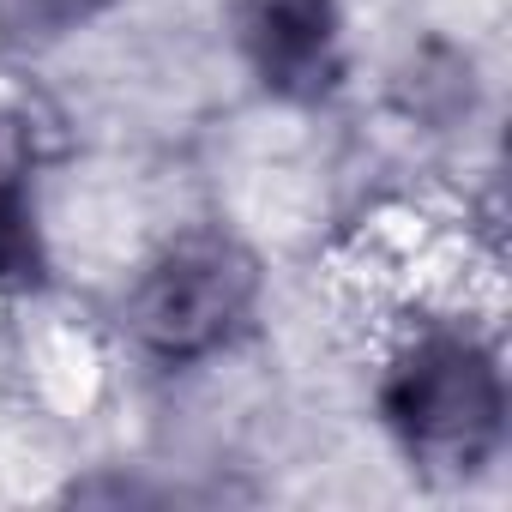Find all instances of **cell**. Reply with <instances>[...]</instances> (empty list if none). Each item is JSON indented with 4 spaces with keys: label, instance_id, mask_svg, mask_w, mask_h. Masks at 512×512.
Instances as JSON below:
<instances>
[{
    "label": "cell",
    "instance_id": "5",
    "mask_svg": "<svg viewBox=\"0 0 512 512\" xmlns=\"http://www.w3.org/2000/svg\"><path fill=\"white\" fill-rule=\"evenodd\" d=\"M7 7L25 19V25H55L67 13H79V0H7Z\"/></svg>",
    "mask_w": 512,
    "mask_h": 512
},
{
    "label": "cell",
    "instance_id": "2",
    "mask_svg": "<svg viewBox=\"0 0 512 512\" xmlns=\"http://www.w3.org/2000/svg\"><path fill=\"white\" fill-rule=\"evenodd\" d=\"M253 302V266L229 241H187L145 278V290L133 296V332L157 350V356H199L217 338H229V326L247 314Z\"/></svg>",
    "mask_w": 512,
    "mask_h": 512
},
{
    "label": "cell",
    "instance_id": "4",
    "mask_svg": "<svg viewBox=\"0 0 512 512\" xmlns=\"http://www.w3.org/2000/svg\"><path fill=\"white\" fill-rule=\"evenodd\" d=\"M0 278H37V229L7 175H0Z\"/></svg>",
    "mask_w": 512,
    "mask_h": 512
},
{
    "label": "cell",
    "instance_id": "3",
    "mask_svg": "<svg viewBox=\"0 0 512 512\" xmlns=\"http://www.w3.org/2000/svg\"><path fill=\"white\" fill-rule=\"evenodd\" d=\"M241 43L266 85L314 97L338 73V19L332 0H235Z\"/></svg>",
    "mask_w": 512,
    "mask_h": 512
},
{
    "label": "cell",
    "instance_id": "1",
    "mask_svg": "<svg viewBox=\"0 0 512 512\" xmlns=\"http://www.w3.org/2000/svg\"><path fill=\"white\" fill-rule=\"evenodd\" d=\"M386 416L410 452L434 464H476L500 434V380L470 338L416 344L386 380Z\"/></svg>",
    "mask_w": 512,
    "mask_h": 512
}]
</instances>
